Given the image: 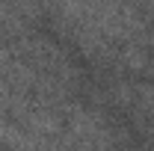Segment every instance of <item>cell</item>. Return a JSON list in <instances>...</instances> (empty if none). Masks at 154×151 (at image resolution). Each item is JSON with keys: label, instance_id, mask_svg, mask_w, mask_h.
<instances>
[{"label": "cell", "instance_id": "6da1fadb", "mask_svg": "<svg viewBox=\"0 0 154 151\" xmlns=\"http://www.w3.org/2000/svg\"><path fill=\"white\" fill-rule=\"evenodd\" d=\"M71 133H74L77 151H113L110 133L104 131L101 122L89 113H77L71 119Z\"/></svg>", "mask_w": 154, "mask_h": 151}]
</instances>
